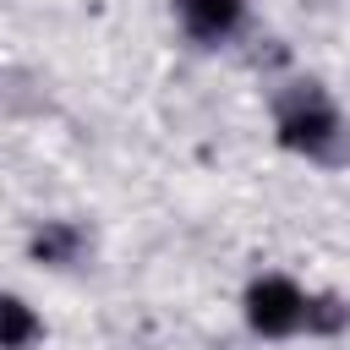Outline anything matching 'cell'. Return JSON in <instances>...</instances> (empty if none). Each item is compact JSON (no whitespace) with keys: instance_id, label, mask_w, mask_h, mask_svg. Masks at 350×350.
<instances>
[{"instance_id":"1","label":"cell","mask_w":350,"mask_h":350,"mask_svg":"<svg viewBox=\"0 0 350 350\" xmlns=\"http://www.w3.org/2000/svg\"><path fill=\"white\" fill-rule=\"evenodd\" d=\"M306 306H312V301H306L290 279H279V273H268V279H257V284L246 290V317H252V328L268 334V339L295 334V328L306 323Z\"/></svg>"},{"instance_id":"2","label":"cell","mask_w":350,"mask_h":350,"mask_svg":"<svg viewBox=\"0 0 350 350\" xmlns=\"http://www.w3.org/2000/svg\"><path fill=\"white\" fill-rule=\"evenodd\" d=\"M279 142H284V148H301V153H328V148L339 142V115H334L317 93H306V98H295V104L279 115Z\"/></svg>"},{"instance_id":"3","label":"cell","mask_w":350,"mask_h":350,"mask_svg":"<svg viewBox=\"0 0 350 350\" xmlns=\"http://www.w3.org/2000/svg\"><path fill=\"white\" fill-rule=\"evenodd\" d=\"M175 5H180V22L197 38H224L241 22V0H175Z\"/></svg>"},{"instance_id":"4","label":"cell","mask_w":350,"mask_h":350,"mask_svg":"<svg viewBox=\"0 0 350 350\" xmlns=\"http://www.w3.org/2000/svg\"><path fill=\"white\" fill-rule=\"evenodd\" d=\"M33 252H38L44 262H71V257H77V230H71V224H44V230L33 235Z\"/></svg>"},{"instance_id":"5","label":"cell","mask_w":350,"mask_h":350,"mask_svg":"<svg viewBox=\"0 0 350 350\" xmlns=\"http://www.w3.org/2000/svg\"><path fill=\"white\" fill-rule=\"evenodd\" d=\"M0 317H5V334H0V345H5V350H27V339H33V312H27V301L5 295Z\"/></svg>"},{"instance_id":"6","label":"cell","mask_w":350,"mask_h":350,"mask_svg":"<svg viewBox=\"0 0 350 350\" xmlns=\"http://www.w3.org/2000/svg\"><path fill=\"white\" fill-rule=\"evenodd\" d=\"M345 317H350V312H345L339 301H312V306H306V323H312V328H339Z\"/></svg>"}]
</instances>
